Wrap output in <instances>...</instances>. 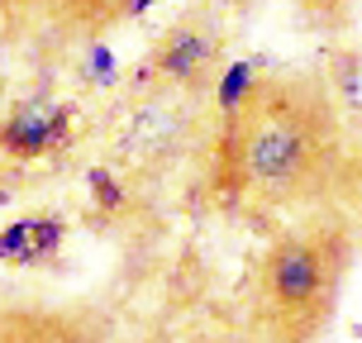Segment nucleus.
Segmentation results:
<instances>
[{
  "mask_svg": "<svg viewBox=\"0 0 362 343\" xmlns=\"http://www.w3.org/2000/svg\"><path fill=\"white\" fill-rule=\"evenodd\" d=\"M344 163L348 129L325 72H267L219 120L205 191L224 215L267 224L320 205Z\"/></svg>",
  "mask_w": 362,
  "mask_h": 343,
  "instance_id": "1",
  "label": "nucleus"
},
{
  "mask_svg": "<svg viewBox=\"0 0 362 343\" xmlns=\"http://www.w3.org/2000/svg\"><path fill=\"white\" fill-rule=\"evenodd\" d=\"M353 234L339 219L310 215L267 238L248 291V329L257 343H315L339 315Z\"/></svg>",
  "mask_w": 362,
  "mask_h": 343,
  "instance_id": "2",
  "label": "nucleus"
},
{
  "mask_svg": "<svg viewBox=\"0 0 362 343\" xmlns=\"http://www.w3.org/2000/svg\"><path fill=\"white\" fill-rule=\"evenodd\" d=\"M219 115L215 95L181 91L139 72V81L105 110L100 120V158L129 181V191L148 200L186 167L215 153Z\"/></svg>",
  "mask_w": 362,
  "mask_h": 343,
  "instance_id": "3",
  "label": "nucleus"
},
{
  "mask_svg": "<svg viewBox=\"0 0 362 343\" xmlns=\"http://www.w3.org/2000/svg\"><path fill=\"white\" fill-rule=\"evenodd\" d=\"M224 48H229L224 19H219L210 5H191V10H181L163 34H158V43L148 48L144 76L167 81V86H181V91L215 95L219 72L229 67Z\"/></svg>",
  "mask_w": 362,
  "mask_h": 343,
  "instance_id": "4",
  "label": "nucleus"
},
{
  "mask_svg": "<svg viewBox=\"0 0 362 343\" xmlns=\"http://www.w3.org/2000/svg\"><path fill=\"white\" fill-rule=\"evenodd\" d=\"M115 24H124V0H0V34L48 57L81 53Z\"/></svg>",
  "mask_w": 362,
  "mask_h": 343,
  "instance_id": "5",
  "label": "nucleus"
},
{
  "mask_svg": "<svg viewBox=\"0 0 362 343\" xmlns=\"http://www.w3.org/2000/svg\"><path fill=\"white\" fill-rule=\"evenodd\" d=\"M76 139H81V100L57 95L53 86H34L0 105V163H57L76 148Z\"/></svg>",
  "mask_w": 362,
  "mask_h": 343,
  "instance_id": "6",
  "label": "nucleus"
},
{
  "mask_svg": "<svg viewBox=\"0 0 362 343\" xmlns=\"http://www.w3.org/2000/svg\"><path fill=\"white\" fill-rule=\"evenodd\" d=\"M0 343H177L158 325H139L119 310L72 301V306H34L0 315Z\"/></svg>",
  "mask_w": 362,
  "mask_h": 343,
  "instance_id": "7",
  "label": "nucleus"
},
{
  "mask_svg": "<svg viewBox=\"0 0 362 343\" xmlns=\"http://www.w3.org/2000/svg\"><path fill=\"white\" fill-rule=\"evenodd\" d=\"M67 248V219L57 210H34L19 215L0 229V262L19 272H38V267H57Z\"/></svg>",
  "mask_w": 362,
  "mask_h": 343,
  "instance_id": "8",
  "label": "nucleus"
},
{
  "mask_svg": "<svg viewBox=\"0 0 362 343\" xmlns=\"http://www.w3.org/2000/svg\"><path fill=\"white\" fill-rule=\"evenodd\" d=\"M325 81L344 115L348 139H362V48H334L325 62Z\"/></svg>",
  "mask_w": 362,
  "mask_h": 343,
  "instance_id": "9",
  "label": "nucleus"
},
{
  "mask_svg": "<svg viewBox=\"0 0 362 343\" xmlns=\"http://www.w3.org/2000/svg\"><path fill=\"white\" fill-rule=\"evenodd\" d=\"M86 196H90V210L95 219H129L144 200L129 191V181L105 163H90L86 167Z\"/></svg>",
  "mask_w": 362,
  "mask_h": 343,
  "instance_id": "10",
  "label": "nucleus"
},
{
  "mask_svg": "<svg viewBox=\"0 0 362 343\" xmlns=\"http://www.w3.org/2000/svg\"><path fill=\"white\" fill-rule=\"evenodd\" d=\"M76 76H81V95H105V91H119V57L110 53L105 38H90L86 48L76 53Z\"/></svg>",
  "mask_w": 362,
  "mask_h": 343,
  "instance_id": "11",
  "label": "nucleus"
},
{
  "mask_svg": "<svg viewBox=\"0 0 362 343\" xmlns=\"http://www.w3.org/2000/svg\"><path fill=\"white\" fill-rule=\"evenodd\" d=\"M257 62H248V57H234L224 72H219V86H215V115L224 120V115H234L238 105H243V95L253 91V81H257Z\"/></svg>",
  "mask_w": 362,
  "mask_h": 343,
  "instance_id": "12",
  "label": "nucleus"
},
{
  "mask_svg": "<svg viewBox=\"0 0 362 343\" xmlns=\"http://www.w3.org/2000/svg\"><path fill=\"white\" fill-rule=\"evenodd\" d=\"M291 5H296L300 24L320 29V34H339L358 10V0H291Z\"/></svg>",
  "mask_w": 362,
  "mask_h": 343,
  "instance_id": "13",
  "label": "nucleus"
},
{
  "mask_svg": "<svg viewBox=\"0 0 362 343\" xmlns=\"http://www.w3.org/2000/svg\"><path fill=\"white\" fill-rule=\"evenodd\" d=\"M153 10V0H124V19H139Z\"/></svg>",
  "mask_w": 362,
  "mask_h": 343,
  "instance_id": "14",
  "label": "nucleus"
}]
</instances>
